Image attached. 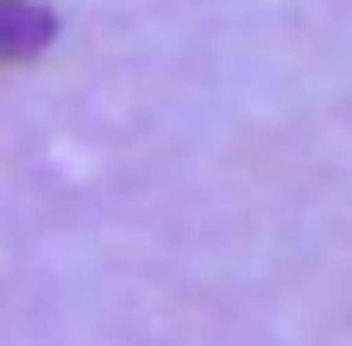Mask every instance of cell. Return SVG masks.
<instances>
[{
	"instance_id": "obj_1",
	"label": "cell",
	"mask_w": 352,
	"mask_h": 346,
	"mask_svg": "<svg viewBox=\"0 0 352 346\" xmlns=\"http://www.w3.org/2000/svg\"><path fill=\"white\" fill-rule=\"evenodd\" d=\"M51 13L32 7V0H0V57H32L44 38H51Z\"/></svg>"
}]
</instances>
